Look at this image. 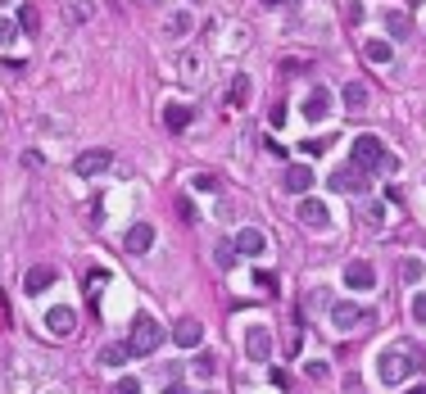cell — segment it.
Wrapping results in <instances>:
<instances>
[{"label":"cell","instance_id":"cell-27","mask_svg":"<svg viewBox=\"0 0 426 394\" xmlns=\"http://www.w3.org/2000/svg\"><path fill=\"white\" fill-rule=\"evenodd\" d=\"M249 91H254V86H249V78L241 73V78L232 82V105H245V100H249Z\"/></svg>","mask_w":426,"mask_h":394},{"label":"cell","instance_id":"cell-25","mask_svg":"<svg viewBox=\"0 0 426 394\" xmlns=\"http://www.w3.org/2000/svg\"><path fill=\"white\" fill-rule=\"evenodd\" d=\"M191 372H195V376H213V372H218V358H213V353H195Z\"/></svg>","mask_w":426,"mask_h":394},{"label":"cell","instance_id":"cell-35","mask_svg":"<svg viewBox=\"0 0 426 394\" xmlns=\"http://www.w3.org/2000/svg\"><path fill=\"white\" fill-rule=\"evenodd\" d=\"M272 385H277V390H291V376H286V372H277V367H272Z\"/></svg>","mask_w":426,"mask_h":394},{"label":"cell","instance_id":"cell-41","mask_svg":"<svg viewBox=\"0 0 426 394\" xmlns=\"http://www.w3.org/2000/svg\"><path fill=\"white\" fill-rule=\"evenodd\" d=\"M0 5H5V0H0Z\"/></svg>","mask_w":426,"mask_h":394},{"label":"cell","instance_id":"cell-33","mask_svg":"<svg viewBox=\"0 0 426 394\" xmlns=\"http://www.w3.org/2000/svg\"><path fill=\"white\" fill-rule=\"evenodd\" d=\"M195 191H218V177H213V172H199V177H195Z\"/></svg>","mask_w":426,"mask_h":394},{"label":"cell","instance_id":"cell-6","mask_svg":"<svg viewBox=\"0 0 426 394\" xmlns=\"http://www.w3.org/2000/svg\"><path fill=\"white\" fill-rule=\"evenodd\" d=\"M368 309H358V304H349V299H341V304H331V326L336 331H354V326H363L368 322Z\"/></svg>","mask_w":426,"mask_h":394},{"label":"cell","instance_id":"cell-12","mask_svg":"<svg viewBox=\"0 0 426 394\" xmlns=\"http://www.w3.org/2000/svg\"><path fill=\"white\" fill-rule=\"evenodd\" d=\"M281 191L308 195V191H313V168H308V164H291V168H286V177H281Z\"/></svg>","mask_w":426,"mask_h":394},{"label":"cell","instance_id":"cell-36","mask_svg":"<svg viewBox=\"0 0 426 394\" xmlns=\"http://www.w3.org/2000/svg\"><path fill=\"white\" fill-rule=\"evenodd\" d=\"M308 376L313 380H327V363H308Z\"/></svg>","mask_w":426,"mask_h":394},{"label":"cell","instance_id":"cell-2","mask_svg":"<svg viewBox=\"0 0 426 394\" xmlns=\"http://www.w3.org/2000/svg\"><path fill=\"white\" fill-rule=\"evenodd\" d=\"M159 344H164V326H159L150 313H141V317L132 322V340H128L132 358H150V353H155Z\"/></svg>","mask_w":426,"mask_h":394},{"label":"cell","instance_id":"cell-23","mask_svg":"<svg viewBox=\"0 0 426 394\" xmlns=\"http://www.w3.org/2000/svg\"><path fill=\"white\" fill-rule=\"evenodd\" d=\"M186 32H191V14H186V9H177V14H168V36H172V41H182Z\"/></svg>","mask_w":426,"mask_h":394},{"label":"cell","instance_id":"cell-24","mask_svg":"<svg viewBox=\"0 0 426 394\" xmlns=\"http://www.w3.org/2000/svg\"><path fill=\"white\" fill-rule=\"evenodd\" d=\"M14 23H19V32H36V28H41V14H36V5H23Z\"/></svg>","mask_w":426,"mask_h":394},{"label":"cell","instance_id":"cell-32","mask_svg":"<svg viewBox=\"0 0 426 394\" xmlns=\"http://www.w3.org/2000/svg\"><path fill=\"white\" fill-rule=\"evenodd\" d=\"M412 322L426 326V294H412Z\"/></svg>","mask_w":426,"mask_h":394},{"label":"cell","instance_id":"cell-38","mask_svg":"<svg viewBox=\"0 0 426 394\" xmlns=\"http://www.w3.org/2000/svg\"><path fill=\"white\" fill-rule=\"evenodd\" d=\"M408 394H426V385H412V390H408Z\"/></svg>","mask_w":426,"mask_h":394},{"label":"cell","instance_id":"cell-4","mask_svg":"<svg viewBox=\"0 0 426 394\" xmlns=\"http://www.w3.org/2000/svg\"><path fill=\"white\" fill-rule=\"evenodd\" d=\"M327 186H331V191H341V195H368L372 172H363L358 164H345V168H336L331 177H327Z\"/></svg>","mask_w":426,"mask_h":394},{"label":"cell","instance_id":"cell-29","mask_svg":"<svg viewBox=\"0 0 426 394\" xmlns=\"http://www.w3.org/2000/svg\"><path fill=\"white\" fill-rule=\"evenodd\" d=\"M109 394H141V380H136V376H123V380H118V385L109 390Z\"/></svg>","mask_w":426,"mask_h":394},{"label":"cell","instance_id":"cell-19","mask_svg":"<svg viewBox=\"0 0 426 394\" xmlns=\"http://www.w3.org/2000/svg\"><path fill=\"white\" fill-rule=\"evenodd\" d=\"M164 122H168V132H186V127H191V105H168Z\"/></svg>","mask_w":426,"mask_h":394},{"label":"cell","instance_id":"cell-37","mask_svg":"<svg viewBox=\"0 0 426 394\" xmlns=\"http://www.w3.org/2000/svg\"><path fill=\"white\" fill-rule=\"evenodd\" d=\"M164 394H191L186 385H164Z\"/></svg>","mask_w":426,"mask_h":394},{"label":"cell","instance_id":"cell-11","mask_svg":"<svg viewBox=\"0 0 426 394\" xmlns=\"http://www.w3.org/2000/svg\"><path fill=\"white\" fill-rule=\"evenodd\" d=\"M245 349H249V358H259V363H263V358H272V331L254 322V326L245 331Z\"/></svg>","mask_w":426,"mask_h":394},{"label":"cell","instance_id":"cell-22","mask_svg":"<svg viewBox=\"0 0 426 394\" xmlns=\"http://www.w3.org/2000/svg\"><path fill=\"white\" fill-rule=\"evenodd\" d=\"M213 263H218L222 272H232V267H236V245L232 240H218V245H213Z\"/></svg>","mask_w":426,"mask_h":394},{"label":"cell","instance_id":"cell-34","mask_svg":"<svg viewBox=\"0 0 426 394\" xmlns=\"http://www.w3.org/2000/svg\"><path fill=\"white\" fill-rule=\"evenodd\" d=\"M254 286L259 290H277V277H272V272H254Z\"/></svg>","mask_w":426,"mask_h":394},{"label":"cell","instance_id":"cell-10","mask_svg":"<svg viewBox=\"0 0 426 394\" xmlns=\"http://www.w3.org/2000/svg\"><path fill=\"white\" fill-rule=\"evenodd\" d=\"M232 245H236V250H241L245 258H263V254H268V236H263L259 227H241Z\"/></svg>","mask_w":426,"mask_h":394},{"label":"cell","instance_id":"cell-17","mask_svg":"<svg viewBox=\"0 0 426 394\" xmlns=\"http://www.w3.org/2000/svg\"><path fill=\"white\" fill-rule=\"evenodd\" d=\"M172 340H177L182 349H195V344L204 340V331H199V322H195V317H182V322L172 326Z\"/></svg>","mask_w":426,"mask_h":394},{"label":"cell","instance_id":"cell-28","mask_svg":"<svg viewBox=\"0 0 426 394\" xmlns=\"http://www.w3.org/2000/svg\"><path fill=\"white\" fill-rule=\"evenodd\" d=\"M331 150V137H308L304 141V154H327Z\"/></svg>","mask_w":426,"mask_h":394},{"label":"cell","instance_id":"cell-15","mask_svg":"<svg viewBox=\"0 0 426 394\" xmlns=\"http://www.w3.org/2000/svg\"><path fill=\"white\" fill-rule=\"evenodd\" d=\"M46 326H50V336H73V326H78V313H73L68 304H59V309L46 313Z\"/></svg>","mask_w":426,"mask_h":394},{"label":"cell","instance_id":"cell-13","mask_svg":"<svg viewBox=\"0 0 426 394\" xmlns=\"http://www.w3.org/2000/svg\"><path fill=\"white\" fill-rule=\"evenodd\" d=\"M327 114H331V91H327V86H313V91L304 95V118L308 122H322Z\"/></svg>","mask_w":426,"mask_h":394},{"label":"cell","instance_id":"cell-16","mask_svg":"<svg viewBox=\"0 0 426 394\" xmlns=\"http://www.w3.org/2000/svg\"><path fill=\"white\" fill-rule=\"evenodd\" d=\"M50 286H55V267H28V277H23L28 294H46Z\"/></svg>","mask_w":426,"mask_h":394},{"label":"cell","instance_id":"cell-40","mask_svg":"<svg viewBox=\"0 0 426 394\" xmlns=\"http://www.w3.org/2000/svg\"><path fill=\"white\" fill-rule=\"evenodd\" d=\"M141 5H155V0H141Z\"/></svg>","mask_w":426,"mask_h":394},{"label":"cell","instance_id":"cell-20","mask_svg":"<svg viewBox=\"0 0 426 394\" xmlns=\"http://www.w3.org/2000/svg\"><path fill=\"white\" fill-rule=\"evenodd\" d=\"M341 100H345V105H349V109L358 114V109H368V86H363V82H345Z\"/></svg>","mask_w":426,"mask_h":394},{"label":"cell","instance_id":"cell-21","mask_svg":"<svg viewBox=\"0 0 426 394\" xmlns=\"http://www.w3.org/2000/svg\"><path fill=\"white\" fill-rule=\"evenodd\" d=\"M128 358H132L128 344H105V349H100V363H105V367H123Z\"/></svg>","mask_w":426,"mask_h":394},{"label":"cell","instance_id":"cell-3","mask_svg":"<svg viewBox=\"0 0 426 394\" xmlns=\"http://www.w3.org/2000/svg\"><path fill=\"white\" fill-rule=\"evenodd\" d=\"M417 358H412L408 349H381L377 353V376L385 380V385H395V380H404V376H412L417 372Z\"/></svg>","mask_w":426,"mask_h":394},{"label":"cell","instance_id":"cell-26","mask_svg":"<svg viewBox=\"0 0 426 394\" xmlns=\"http://www.w3.org/2000/svg\"><path fill=\"white\" fill-rule=\"evenodd\" d=\"M385 218H390V208H385V204H368V208H363V223H368V227H381Z\"/></svg>","mask_w":426,"mask_h":394},{"label":"cell","instance_id":"cell-5","mask_svg":"<svg viewBox=\"0 0 426 394\" xmlns=\"http://www.w3.org/2000/svg\"><path fill=\"white\" fill-rule=\"evenodd\" d=\"M295 213H299V223L313 227V231H327V227H331V208L322 204V200H313V195H299V208H295Z\"/></svg>","mask_w":426,"mask_h":394},{"label":"cell","instance_id":"cell-8","mask_svg":"<svg viewBox=\"0 0 426 394\" xmlns=\"http://www.w3.org/2000/svg\"><path fill=\"white\" fill-rule=\"evenodd\" d=\"M123 250H128V254H150V250H155V227H150V223H132L128 231H123Z\"/></svg>","mask_w":426,"mask_h":394},{"label":"cell","instance_id":"cell-18","mask_svg":"<svg viewBox=\"0 0 426 394\" xmlns=\"http://www.w3.org/2000/svg\"><path fill=\"white\" fill-rule=\"evenodd\" d=\"M363 55H368L372 64H385V68H390V59H395V46H390V41H381V36H372V41L363 46Z\"/></svg>","mask_w":426,"mask_h":394},{"label":"cell","instance_id":"cell-1","mask_svg":"<svg viewBox=\"0 0 426 394\" xmlns=\"http://www.w3.org/2000/svg\"><path fill=\"white\" fill-rule=\"evenodd\" d=\"M349 164H358L363 172H395V154L385 150L381 137H372V132H363V137L349 141Z\"/></svg>","mask_w":426,"mask_h":394},{"label":"cell","instance_id":"cell-14","mask_svg":"<svg viewBox=\"0 0 426 394\" xmlns=\"http://www.w3.org/2000/svg\"><path fill=\"white\" fill-rule=\"evenodd\" d=\"M381 28L390 32V41H408L412 36V18L404 9H381Z\"/></svg>","mask_w":426,"mask_h":394},{"label":"cell","instance_id":"cell-9","mask_svg":"<svg viewBox=\"0 0 426 394\" xmlns=\"http://www.w3.org/2000/svg\"><path fill=\"white\" fill-rule=\"evenodd\" d=\"M109 164H114V154H109V150H82L78 159H73V172H78V177H100Z\"/></svg>","mask_w":426,"mask_h":394},{"label":"cell","instance_id":"cell-7","mask_svg":"<svg viewBox=\"0 0 426 394\" xmlns=\"http://www.w3.org/2000/svg\"><path fill=\"white\" fill-rule=\"evenodd\" d=\"M341 277H345L349 290H372V286H377V267H372L368 258H354V263H345Z\"/></svg>","mask_w":426,"mask_h":394},{"label":"cell","instance_id":"cell-31","mask_svg":"<svg viewBox=\"0 0 426 394\" xmlns=\"http://www.w3.org/2000/svg\"><path fill=\"white\" fill-rule=\"evenodd\" d=\"M399 272H404V281H422V263H417V258H404Z\"/></svg>","mask_w":426,"mask_h":394},{"label":"cell","instance_id":"cell-39","mask_svg":"<svg viewBox=\"0 0 426 394\" xmlns=\"http://www.w3.org/2000/svg\"><path fill=\"white\" fill-rule=\"evenodd\" d=\"M263 5H281V0H263Z\"/></svg>","mask_w":426,"mask_h":394},{"label":"cell","instance_id":"cell-30","mask_svg":"<svg viewBox=\"0 0 426 394\" xmlns=\"http://www.w3.org/2000/svg\"><path fill=\"white\" fill-rule=\"evenodd\" d=\"M14 36H19V23L14 18H0V46H9Z\"/></svg>","mask_w":426,"mask_h":394}]
</instances>
